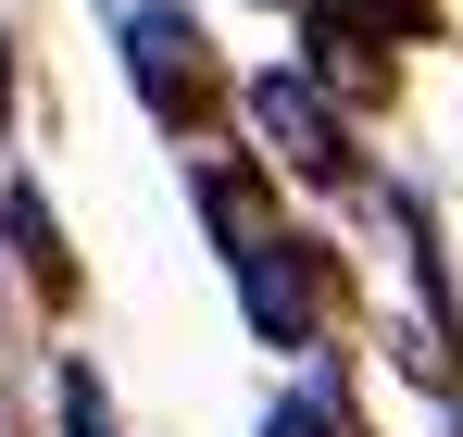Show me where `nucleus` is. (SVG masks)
I'll return each instance as SVG.
<instances>
[{"label":"nucleus","instance_id":"f257e3e1","mask_svg":"<svg viewBox=\"0 0 463 437\" xmlns=\"http://www.w3.org/2000/svg\"><path fill=\"white\" fill-rule=\"evenodd\" d=\"M238 300H250V325H263L276 350L313 338V263L288 250V237H238Z\"/></svg>","mask_w":463,"mask_h":437},{"label":"nucleus","instance_id":"f03ea898","mask_svg":"<svg viewBox=\"0 0 463 437\" xmlns=\"http://www.w3.org/2000/svg\"><path fill=\"white\" fill-rule=\"evenodd\" d=\"M250 126L276 138V163H301V175H338V126H326V100H313L301 75H263V88H250Z\"/></svg>","mask_w":463,"mask_h":437},{"label":"nucleus","instance_id":"7ed1b4c3","mask_svg":"<svg viewBox=\"0 0 463 437\" xmlns=\"http://www.w3.org/2000/svg\"><path fill=\"white\" fill-rule=\"evenodd\" d=\"M126 63L151 88V113H188V100H201V38H188L175 13H126Z\"/></svg>","mask_w":463,"mask_h":437},{"label":"nucleus","instance_id":"20e7f679","mask_svg":"<svg viewBox=\"0 0 463 437\" xmlns=\"http://www.w3.org/2000/svg\"><path fill=\"white\" fill-rule=\"evenodd\" d=\"M63 425H76V437H113V425H100V387H88V375H63Z\"/></svg>","mask_w":463,"mask_h":437},{"label":"nucleus","instance_id":"39448f33","mask_svg":"<svg viewBox=\"0 0 463 437\" xmlns=\"http://www.w3.org/2000/svg\"><path fill=\"white\" fill-rule=\"evenodd\" d=\"M263 437H326V413H313V400H288V413H276Z\"/></svg>","mask_w":463,"mask_h":437},{"label":"nucleus","instance_id":"423d86ee","mask_svg":"<svg viewBox=\"0 0 463 437\" xmlns=\"http://www.w3.org/2000/svg\"><path fill=\"white\" fill-rule=\"evenodd\" d=\"M0 100H13V63H0Z\"/></svg>","mask_w":463,"mask_h":437}]
</instances>
